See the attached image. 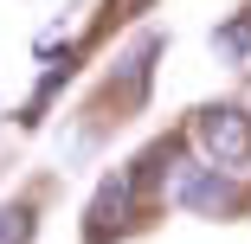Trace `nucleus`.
<instances>
[{"mask_svg": "<svg viewBox=\"0 0 251 244\" xmlns=\"http://www.w3.org/2000/svg\"><path fill=\"white\" fill-rule=\"evenodd\" d=\"M193 135H200V148H206V161H213V167H238V161H251V116H245V110H232V103L200 110Z\"/></svg>", "mask_w": 251, "mask_h": 244, "instance_id": "f257e3e1", "label": "nucleus"}, {"mask_svg": "<svg viewBox=\"0 0 251 244\" xmlns=\"http://www.w3.org/2000/svg\"><path fill=\"white\" fill-rule=\"evenodd\" d=\"M174 200H180V206H193V212H226V206L238 200V193H232L226 167H206V174H187Z\"/></svg>", "mask_w": 251, "mask_h": 244, "instance_id": "f03ea898", "label": "nucleus"}, {"mask_svg": "<svg viewBox=\"0 0 251 244\" xmlns=\"http://www.w3.org/2000/svg\"><path fill=\"white\" fill-rule=\"evenodd\" d=\"M32 238V206H0V244H26Z\"/></svg>", "mask_w": 251, "mask_h": 244, "instance_id": "7ed1b4c3", "label": "nucleus"}, {"mask_svg": "<svg viewBox=\"0 0 251 244\" xmlns=\"http://www.w3.org/2000/svg\"><path fill=\"white\" fill-rule=\"evenodd\" d=\"M213 45H219L226 58H245V52H251V13H245V20H232V26L213 39Z\"/></svg>", "mask_w": 251, "mask_h": 244, "instance_id": "20e7f679", "label": "nucleus"}]
</instances>
